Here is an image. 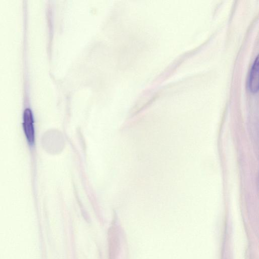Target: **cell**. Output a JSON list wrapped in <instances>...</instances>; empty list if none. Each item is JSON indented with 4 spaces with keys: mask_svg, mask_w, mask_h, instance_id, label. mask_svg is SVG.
I'll return each mask as SVG.
<instances>
[{
    "mask_svg": "<svg viewBox=\"0 0 259 259\" xmlns=\"http://www.w3.org/2000/svg\"><path fill=\"white\" fill-rule=\"evenodd\" d=\"M23 128L24 135L29 146L35 143V131L32 111L29 108H26L23 115Z\"/></svg>",
    "mask_w": 259,
    "mask_h": 259,
    "instance_id": "cell-1",
    "label": "cell"
},
{
    "mask_svg": "<svg viewBox=\"0 0 259 259\" xmlns=\"http://www.w3.org/2000/svg\"><path fill=\"white\" fill-rule=\"evenodd\" d=\"M119 246V238L117 230L115 226H112L108 231L109 259H116Z\"/></svg>",
    "mask_w": 259,
    "mask_h": 259,
    "instance_id": "cell-2",
    "label": "cell"
},
{
    "mask_svg": "<svg viewBox=\"0 0 259 259\" xmlns=\"http://www.w3.org/2000/svg\"><path fill=\"white\" fill-rule=\"evenodd\" d=\"M258 64L257 56L250 69L248 80V89L253 94L256 93L258 90Z\"/></svg>",
    "mask_w": 259,
    "mask_h": 259,
    "instance_id": "cell-3",
    "label": "cell"
}]
</instances>
